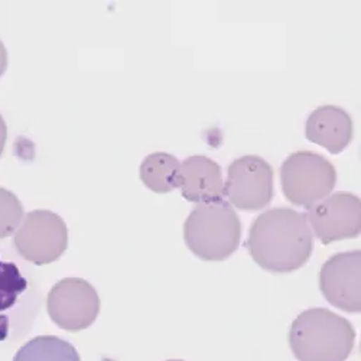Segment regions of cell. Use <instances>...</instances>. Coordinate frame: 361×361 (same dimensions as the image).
Returning <instances> with one entry per match:
<instances>
[{
	"instance_id": "cell-1",
	"label": "cell",
	"mask_w": 361,
	"mask_h": 361,
	"mask_svg": "<svg viewBox=\"0 0 361 361\" xmlns=\"http://www.w3.org/2000/svg\"><path fill=\"white\" fill-rule=\"evenodd\" d=\"M246 245L262 269L272 274H290L312 256L314 234L305 214L278 207L267 209L252 223Z\"/></svg>"
},
{
	"instance_id": "cell-16",
	"label": "cell",
	"mask_w": 361,
	"mask_h": 361,
	"mask_svg": "<svg viewBox=\"0 0 361 361\" xmlns=\"http://www.w3.org/2000/svg\"><path fill=\"white\" fill-rule=\"evenodd\" d=\"M6 139H8V126H6L4 116L0 114V157H2L4 150H5Z\"/></svg>"
},
{
	"instance_id": "cell-10",
	"label": "cell",
	"mask_w": 361,
	"mask_h": 361,
	"mask_svg": "<svg viewBox=\"0 0 361 361\" xmlns=\"http://www.w3.org/2000/svg\"><path fill=\"white\" fill-rule=\"evenodd\" d=\"M180 194L195 204L223 200L221 166L207 157L194 155L180 164Z\"/></svg>"
},
{
	"instance_id": "cell-18",
	"label": "cell",
	"mask_w": 361,
	"mask_h": 361,
	"mask_svg": "<svg viewBox=\"0 0 361 361\" xmlns=\"http://www.w3.org/2000/svg\"><path fill=\"white\" fill-rule=\"evenodd\" d=\"M166 361H184V360H166Z\"/></svg>"
},
{
	"instance_id": "cell-5",
	"label": "cell",
	"mask_w": 361,
	"mask_h": 361,
	"mask_svg": "<svg viewBox=\"0 0 361 361\" xmlns=\"http://www.w3.org/2000/svg\"><path fill=\"white\" fill-rule=\"evenodd\" d=\"M18 253L35 264H49L61 257L68 247L66 221L49 209L27 213L15 233Z\"/></svg>"
},
{
	"instance_id": "cell-11",
	"label": "cell",
	"mask_w": 361,
	"mask_h": 361,
	"mask_svg": "<svg viewBox=\"0 0 361 361\" xmlns=\"http://www.w3.org/2000/svg\"><path fill=\"white\" fill-rule=\"evenodd\" d=\"M305 136L329 154L338 155L353 140V118L338 106L317 107L308 116Z\"/></svg>"
},
{
	"instance_id": "cell-3",
	"label": "cell",
	"mask_w": 361,
	"mask_h": 361,
	"mask_svg": "<svg viewBox=\"0 0 361 361\" xmlns=\"http://www.w3.org/2000/svg\"><path fill=\"white\" fill-rule=\"evenodd\" d=\"M242 221L224 200L197 204L184 223V240L201 260L223 262L234 255L242 240Z\"/></svg>"
},
{
	"instance_id": "cell-8",
	"label": "cell",
	"mask_w": 361,
	"mask_h": 361,
	"mask_svg": "<svg viewBox=\"0 0 361 361\" xmlns=\"http://www.w3.org/2000/svg\"><path fill=\"white\" fill-rule=\"evenodd\" d=\"M307 220L324 245L355 238L361 233V200L351 192H336L308 208Z\"/></svg>"
},
{
	"instance_id": "cell-17",
	"label": "cell",
	"mask_w": 361,
	"mask_h": 361,
	"mask_svg": "<svg viewBox=\"0 0 361 361\" xmlns=\"http://www.w3.org/2000/svg\"><path fill=\"white\" fill-rule=\"evenodd\" d=\"M6 70H8V51L4 42L0 41V78L4 77Z\"/></svg>"
},
{
	"instance_id": "cell-13",
	"label": "cell",
	"mask_w": 361,
	"mask_h": 361,
	"mask_svg": "<svg viewBox=\"0 0 361 361\" xmlns=\"http://www.w3.org/2000/svg\"><path fill=\"white\" fill-rule=\"evenodd\" d=\"M140 180L157 194H166L180 187V162L171 154L147 155L139 168Z\"/></svg>"
},
{
	"instance_id": "cell-6",
	"label": "cell",
	"mask_w": 361,
	"mask_h": 361,
	"mask_svg": "<svg viewBox=\"0 0 361 361\" xmlns=\"http://www.w3.org/2000/svg\"><path fill=\"white\" fill-rule=\"evenodd\" d=\"M96 288L81 278H66L52 286L47 296V311L54 324L70 333L92 326L100 314Z\"/></svg>"
},
{
	"instance_id": "cell-12",
	"label": "cell",
	"mask_w": 361,
	"mask_h": 361,
	"mask_svg": "<svg viewBox=\"0 0 361 361\" xmlns=\"http://www.w3.org/2000/svg\"><path fill=\"white\" fill-rule=\"evenodd\" d=\"M29 288L16 263L0 259V343L11 337L13 318L20 312V304Z\"/></svg>"
},
{
	"instance_id": "cell-9",
	"label": "cell",
	"mask_w": 361,
	"mask_h": 361,
	"mask_svg": "<svg viewBox=\"0 0 361 361\" xmlns=\"http://www.w3.org/2000/svg\"><path fill=\"white\" fill-rule=\"evenodd\" d=\"M361 252L331 256L319 270V289L328 302L348 314L361 312Z\"/></svg>"
},
{
	"instance_id": "cell-15",
	"label": "cell",
	"mask_w": 361,
	"mask_h": 361,
	"mask_svg": "<svg viewBox=\"0 0 361 361\" xmlns=\"http://www.w3.org/2000/svg\"><path fill=\"white\" fill-rule=\"evenodd\" d=\"M23 217L20 200L12 191L0 187V238L15 234Z\"/></svg>"
},
{
	"instance_id": "cell-2",
	"label": "cell",
	"mask_w": 361,
	"mask_h": 361,
	"mask_svg": "<svg viewBox=\"0 0 361 361\" xmlns=\"http://www.w3.org/2000/svg\"><path fill=\"white\" fill-rule=\"evenodd\" d=\"M354 344L353 324L326 308L300 312L289 329V347L298 361H347Z\"/></svg>"
},
{
	"instance_id": "cell-14",
	"label": "cell",
	"mask_w": 361,
	"mask_h": 361,
	"mask_svg": "<svg viewBox=\"0 0 361 361\" xmlns=\"http://www.w3.org/2000/svg\"><path fill=\"white\" fill-rule=\"evenodd\" d=\"M13 361H81L75 347L55 336H39L25 343Z\"/></svg>"
},
{
	"instance_id": "cell-4",
	"label": "cell",
	"mask_w": 361,
	"mask_h": 361,
	"mask_svg": "<svg viewBox=\"0 0 361 361\" xmlns=\"http://www.w3.org/2000/svg\"><path fill=\"white\" fill-rule=\"evenodd\" d=\"M336 184V166L311 150L289 155L281 166L282 191L289 202L298 207H312L333 192Z\"/></svg>"
},
{
	"instance_id": "cell-7",
	"label": "cell",
	"mask_w": 361,
	"mask_h": 361,
	"mask_svg": "<svg viewBox=\"0 0 361 361\" xmlns=\"http://www.w3.org/2000/svg\"><path fill=\"white\" fill-rule=\"evenodd\" d=\"M274 168L257 155H246L228 165L224 194L242 212H260L274 200Z\"/></svg>"
}]
</instances>
